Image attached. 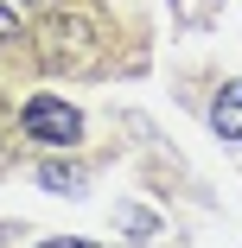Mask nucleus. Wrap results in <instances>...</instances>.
Returning <instances> with one entry per match:
<instances>
[{
  "instance_id": "obj_1",
  "label": "nucleus",
  "mask_w": 242,
  "mask_h": 248,
  "mask_svg": "<svg viewBox=\"0 0 242 248\" xmlns=\"http://www.w3.org/2000/svg\"><path fill=\"white\" fill-rule=\"evenodd\" d=\"M32 38H38V64L51 77H70V70H89L96 64V26L83 13H51Z\"/></svg>"
},
{
  "instance_id": "obj_2",
  "label": "nucleus",
  "mask_w": 242,
  "mask_h": 248,
  "mask_svg": "<svg viewBox=\"0 0 242 248\" xmlns=\"http://www.w3.org/2000/svg\"><path fill=\"white\" fill-rule=\"evenodd\" d=\"M26 134L38 146H70L83 134V115L70 102H58V95H32V102H26Z\"/></svg>"
},
{
  "instance_id": "obj_3",
  "label": "nucleus",
  "mask_w": 242,
  "mask_h": 248,
  "mask_svg": "<svg viewBox=\"0 0 242 248\" xmlns=\"http://www.w3.org/2000/svg\"><path fill=\"white\" fill-rule=\"evenodd\" d=\"M210 121H217V134H223V140H236V146H242V77H236V83H223L217 115H210Z\"/></svg>"
},
{
  "instance_id": "obj_4",
  "label": "nucleus",
  "mask_w": 242,
  "mask_h": 248,
  "mask_svg": "<svg viewBox=\"0 0 242 248\" xmlns=\"http://www.w3.org/2000/svg\"><path fill=\"white\" fill-rule=\"evenodd\" d=\"M38 185H45V191H58V197H77V191H83V172L51 159V166H38Z\"/></svg>"
},
{
  "instance_id": "obj_5",
  "label": "nucleus",
  "mask_w": 242,
  "mask_h": 248,
  "mask_svg": "<svg viewBox=\"0 0 242 248\" xmlns=\"http://www.w3.org/2000/svg\"><path fill=\"white\" fill-rule=\"evenodd\" d=\"M121 223H128L134 235H153V217H147V210H121Z\"/></svg>"
},
{
  "instance_id": "obj_6",
  "label": "nucleus",
  "mask_w": 242,
  "mask_h": 248,
  "mask_svg": "<svg viewBox=\"0 0 242 248\" xmlns=\"http://www.w3.org/2000/svg\"><path fill=\"white\" fill-rule=\"evenodd\" d=\"M13 38H19V19H13L7 7H0V51H7V45H13Z\"/></svg>"
},
{
  "instance_id": "obj_7",
  "label": "nucleus",
  "mask_w": 242,
  "mask_h": 248,
  "mask_svg": "<svg viewBox=\"0 0 242 248\" xmlns=\"http://www.w3.org/2000/svg\"><path fill=\"white\" fill-rule=\"evenodd\" d=\"M38 248H96V242H38Z\"/></svg>"
}]
</instances>
